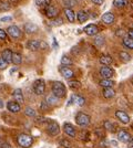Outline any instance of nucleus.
<instances>
[{"mask_svg": "<svg viewBox=\"0 0 133 148\" xmlns=\"http://www.w3.org/2000/svg\"><path fill=\"white\" fill-rule=\"evenodd\" d=\"M52 94L58 97V99H62L67 94V91H65V85H64L62 82H53L52 84Z\"/></svg>", "mask_w": 133, "mask_h": 148, "instance_id": "nucleus-1", "label": "nucleus"}, {"mask_svg": "<svg viewBox=\"0 0 133 148\" xmlns=\"http://www.w3.org/2000/svg\"><path fill=\"white\" fill-rule=\"evenodd\" d=\"M17 142L20 147L22 148H30L33 144V138L28 134H20L17 137Z\"/></svg>", "mask_w": 133, "mask_h": 148, "instance_id": "nucleus-2", "label": "nucleus"}, {"mask_svg": "<svg viewBox=\"0 0 133 148\" xmlns=\"http://www.w3.org/2000/svg\"><path fill=\"white\" fill-rule=\"evenodd\" d=\"M90 121H91L90 116H89L88 114L83 113V112H79L76 115V123L79 126H81V127H87V126H89Z\"/></svg>", "mask_w": 133, "mask_h": 148, "instance_id": "nucleus-3", "label": "nucleus"}, {"mask_svg": "<svg viewBox=\"0 0 133 148\" xmlns=\"http://www.w3.org/2000/svg\"><path fill=\"white\" fill-rule=\"evenodd\" d=\"M32 88H33V92L36 93L37 95H42L44 91H45V83H44V81L42 79L36 80L33 82Z\"/></svg>", "mask_w": 133, "mask_h": 148, "instance_id": "nucleus-4", "label": "nucleus"}, {"mask_svg": "<svg viewBox=\"0 0 133 148\" xmlns=\"http://www.w3.org/2000/svg\"><path fill=\"white\" fill-rule=\"evenodd\" d=\"M7 34H9L13 39H18V38L21 37V30L17 25H10L7 29Z\"/></svg>", "mask_w": 133, "mask_h": 148, "instance_id": "nucleus-5", "label": "nucleus"}, {"mask_svg": "<svg viewBox=\"0 0 133 148\" xmlns=\"http://www.w3.org/2000/svg\"><path fill=\"white\" fill-rule=\"evenodd\" d=\"M47 133L50 136H57L60 133V126L56 122H51L47 128Z\"/></svg>", "mask_w": 133, "mask_h": 148, "instance_id": "nucleus-6", "label": "nucleus"}, {"mask_svg": "<svg viewBox=\"0 0 133 148\" xmlns=\"http://www.w3.org/2000/svg\"><path fill=\"white\" fill-rule=\"evenodd\" d=\"M118 139L122 143H129L131 139V135L127 130H118Z\"/></svg>", "mask_w": 133, "mask_h": 148, "instance_id": "nucleus-7", "label": "nucleus"}, {"mask_svg": "<svg viewBox=\"0 0 133 148\" xmlns=\"http://www.w3.org/2000/svg\"><path fill=\"white\" fill-rule=\"evenodd\" d=\"M59 72L63 76L64 79H72L74 76V72L68 66H60L59 68Z\"/></svg>", "mask_w": 133, "mask_h": 148, "instance_id": "nucleus-8", "label": "nucleus"}, {"mask_svg": "<svg viewBox=\"0 0 133 148\" xmlns=\"http://www.w3.org/2000/svg\"><path fill=\"white\" fill-rule=\"evenodd\" d=\"M115 116H116V118L120 121L121 123H123V124L130 123V116H129V114L125 113L124 111H116L115 112Z\"/></svg>", "mask_w": 133, "mask_h": 148, "instance_id": "nucleus-9", "label": "nucleus"}, {"mask_svg": "<svg viewBox=\"0 0 133 148\" xmlns=\"http://www.w3.org/2000/svg\"><path fill=\"white\" fill-rule=\"evenodd\" d=\"M12 96H13V99H14V102H17L18 104H23V102H25V97H23V93L22 91L20 90V88H16L12 93Z\"/></svg>", "mask_w": 133, "mask_h": 148, "instance_id": "nucleus-10", "label": "nucleus"}, {"mask_svg": "<svg viewBox=\"0 0 133 148\" xmlns=\"http://www.w3.org/2000/svg\"><path fill=\"white\" fill-rule=\"evenodd\" d=\"M63 130L64 133L70 137H76V130L73 127V125H71L70 123H65L63 125Z\"/></svg>", "mask_w": 133, "mask_h": 148, "instance_id": "nucleus-11", "label": "nucleus"}, {"mask_svg": "<svg viewBox=\"0 0 133 148\" xmlns=\"http://www.w3.org/2000/svg\"><path fill=\"white\" fill-rule=\"evenodd\" d=\"M58 13H59V11H58V9L54 6H51L50 5V6H48L45 8V16L49 19L56 18L58 16Z\"/></svg>", "mask_w": 133, "mask_h": 148, "instance_id": "nucleus-12", "label": "nucleus"}, {"mask_svg": "<svg viewBox=\"0 0 133 148\" xmlns=\"http://www.w3.org/2000/svg\"><path fill=\"white\" fill-rule=\"evenodd\" d=\"M84 32L88 34V36H96L98 32H99V28L98 25H88L85 28H84Z\"/></svg>", "mask_w": 133, "mask_h": 148, "instance_id": "nucleus-13", "label": "nucleus"}, {"mask_svg": "<svg viewBox=\"0 0 133 148\" xmlns=\"http://www.w3.org/2000/svg\"><path fill=\"white\" fill-rule=\"evenodd\" d=\"M100 74L103 79H111V76L113 75V70L109 66H102L100 69Z\"/></svg>", "mask_w": 133, "mask_h": 148, "instance_id": "nucleus-14", "label": "nucleus"}, {"mask_svg": "<svg viewBox=\"0 0 133 148\" xmlns=\"http://www.w3.org/2000/svg\"><path fill=\"white\" fill-rule=\"evenodd\" d=\"M7 108L11 113H18L20 111V105L14 101H10V102L7 103Z\"/></svg>", "mask_w": 133, "mask_h": 148, "instance_id": "nucleus-15", "label": "nucleus"}, {"mask_svg": "<svg viewBox=\"0 0 133 148\" xmlns=\"http://www.w3.org/2000/svg\"><path fill=\"white\" fill-rule=\"evenodd\" d=\"M115 20V17L112 12H107L102 16V21L105 23V25H112Z\"/></svg>", "mask_w": 133, "mask_h": 148, "instance_id": "nucleus-16", "label": "nucleus"}, {"mask_svg": "<svg viewBox=\"0 0 133 148\" xmlns=\"http://www.w3.org/2000/svg\"><path fill=\"white\" fill-rule=\"evenodd\" d=\"M23 29H25V33L31 34V33H34V32L38 31V25H34V23H31V22H28V23H25V25Z\"/></svg>", "mask_w": 133, "mask_h": 148, "instance_id": "nucleus-17", "label": "nucleus"}, {"mask_svg": "<svg viewBox=\"0 0 133 148\" xmlns=\"http://www.w3.org/2000/svg\"><path fill=\"white\" fill-rule=\"evenodd\" d=\"M27 47L31 51H38L40 49V41H38V40H29L28 43H27Z\"/></svg>", "mask_w": 133, "mask_h": 148, "instance_id": "nucleus-18", "label": "nucleus"}, {"mask_svg": "<svg viewBox=\"0 0 133 148\" xmlns=\"http://www.w3.org/2000/svg\"><path fill=\"white\" fill-rule=\"evenodd\" d=\"M115 96V91L112 87H107L103 90V97L104 99H113Z\"/></svg>", "mask_w": 133, "mask_h": 148, "instance_id": "nucleus-19", "label": "nucleus"}, {"mask_svg": "<svg viewBox=\"0 0 133 148\" xmlns=\"http://www.w3.org/2000/svg\"><path fill=\"white\" fill-rule=\"evenodd\" d=\"M76 18H78V21H79L80 23H83V22H85L89 19V14L87 11L80 10V11L78 12V14H76Z\"/></svg>", "mask_w": 133, "mask_h": 148, "instance_id": "nucleus-20", "label": "nucleus"}, {"mask_svg": "<svg viewBox=\"0 0 133 148\" xmlns=\"http://www.w3.org/2000/svg\"><path fill=\"white\" fill-rule=\"evenodd\" d=\"M74 103V104L79 105V106H83L84 103H85V99L84 97L82 96H80V95H72V97H71V103Z\"/></svg>", "mask_w": 133, "mask_h": 148, "instance_id": "nucleus-21", "label": "nucleus"}, {"mask_svg": "<svg viewBox=\"0 0 133 148\" xmlns=\"http://www.w3.org/2000/svg\"><path fill=\"white\" fill-rule=\"evenodd\" d=\"M112 62H113L112 58L110 56H108V54H104V56H102L100 58V63H101L103 66H109L110 64H112Z\"/></svg>", "mask_w": 133, "mask_h": 148, "instance_id": "nucleus-22", "label": "nucleus"}, {"mask_svg": "<svg viewBox=\"0 0 133 148\" xmlns=\"http://www.w3.org/2000/svg\"><path fill=\"white\" fill-rule=\"evenodd\" d=\"M64 14H65V17L68 19V21L69 22H74V20H76V16H74V12H73V10L72 9H69V8H65L64 9Z\"/></svg>", "mask_w": 133, "mask_h": 148, "instance_id": "nucleus-23", "label": "nucleus"}, {"mask_svg": "<svg viewBox=\"0 0 133 148\" xmlns=\"http://www.w3.org/2000/svg\"><path fill=\"white\" fill-rule=\"evenodd\" d=\"M11 56H12V51L9 49H6L2 52V54H1V59H3L9 64L11 62Z\"/></svg>", "mask_w": 133, "mask_h": 148, "instance_id": "nucleus-24", "label": "nucleus"}, {"mask_svg": "<svg viewBox=\"0 0 133 148\" xmlns=\"http://www.w3.org/2000/svg\"><path fill=\"white\" fill-rule=\"evenodd\" d=\"M103 126H104V130L110 132V133H115L116 132V127H115L114 123L110 122V121H105L104 124H103Z\"/></svg>", "mask_w": 133, "mask_h": 148, "instance_id": "nucleus-25", "label": "nucleus"}, {"mask_svg": "<svg viewBox=\"0 0 133 148\" xmlns=\"http://www.w3.org/2000/svg\"><path fill=\"white\" fill-rule=\"evenodd\" d=\"M11 62H12L13 64H16V65H19L20 63L22 62V56H21V54H20V53H17V52L12 53Z\"/></svg>", "mask_w": 133, "mask_h": 148, "instance_id": "nucleus-26", "label": "nucleus"}, {"mask_svg": "<svg viewBox=\"0 0 133 148\" xmlns=\"http://www.w3.org/2000/svg\"><path fill=\"white\" fill-rule=\"evenodd\" d=\"M114 85V81L110 80V79H104V80H102L100 82V86L104 87V88H107V87H112Z\"/></svg>", "mask_w": 133, "mask_h": 148, "instance_id": "nucleus-27", "label": "nucleus"}, {"mask_svg": "<svg viewBox=\"0 0 133 148\" xmlns=\"http://www.w3.org/2000/svg\"><path fill=\"white\" fill-rule=\"evenodd\" d=\"M61 64H62V66H68V68H69L70 65L73 64V62H72V60L70 59L69 56H63L61 58Z\"/></svg>", "mask_w": 133, "mask_h": 148, "instance_id": "nucleus-28", "label": "nucleus"}, {"mask_svg": "<svg viewBox=\"0 0 133 148\" xmlns=\"http://www.w3.org/2000/svg\"><path fill=\"white\" fill-rule=\"evenodd\" d=\"M68 85L70 88L74 90V88H80L81 87V82H79L78 80H70L68 82Z\"/></svg>", "mask_w": 133, "mask_h": 148, "instance_id": "nucleus-29", "label": "nucleus"}, {"mask_svg": "<svg viewBox=\"0 0 133 148\" xmlns=\"http://www.w3.org/2000/svg\"><path fill=\"white\" fill-rule=\"evenodd\" d=\"M123 45L127 48V49H133V39H130V38H123Z\"/></svg>", "mask_w": 133, "mask_h": 148, "instance_id": "nucleus-30", "label": "nucleus"}, {"mask_svg": "<svg viewBox=\"0 0 133 148\" xmlns=\"http://www.w3.org/2000/svg\"><path fill=\"white\" fill-rule=\"evenodd\" d=\"M51 0H36V5L40 8H47L48 6H50Z\"/></svg>", "mask_w": 133, "mask_h": 148, "instance_id": "nucleus-31", "label": "nucleus"}, {"mask_svg": "<svg viewBox=\"0 0 133 148\" xmlns=\"http://www.w3.org/2000/svg\"><path fill=\"white\" fill-rule=\"evenodd\" d=\"M45 102H47V104L49 105H56L58 103V97H56L54 95H50V96H48L47 99H45Z\"/></svg>", "mask_w": 133, "mask_h": 148, "instance_id": "nucleus-32", "label": "nucleus"}, {"mask_svg": "<svg viewBox=\"0 0 133 148\" xmlns=\"http://www.w3.org/2000/svg\"><path fill=\"white\" fill-rule=\"evenodd\" d=\"M127 3V0H113V6L115 8H123Z\"/></svg>", "mask_w": 133, "mask_h": 148, "instance_id": "nucleus-33", "label": "nucleus"}, {"mask_svg": "<svg viewBox=\"0 0 133 148\" xmlns=\"http://www.w3.org/2000/svg\"><path fill=\"white\" fill-rule=\"evenodd\" d=\"M25 114L28 116V117H36L37 116V112L34 111L33 108H31V107H27L25 111Z\"/></svg>", "mask_w": 133, "mask_h": 148, "instance_id": "nucleus-34", "label": "nucleus"}, {"mask_svg": "<svg viewBox=\"0 0 133 148\" xmlns=\"http://www.w3.org/2000/svg\"><path fill=\"white\" fill-rule=\"evenodd\" d=\"M119 56H120V59L123 62H129L131 60V56H130L127 52H124V51H121Z\"/></svg>", "mask_w": 133, "mask_h": 148, "instance_id": "nucleus-35", "label": "nucleus"}, {"mask_svg": "<svg viewBox=\"0 0 133 148\" xmlns=\"http://www.w3.org/2000/svg\"><path fill=\"white\" fill-rule=\"evenodd\" d=\"M10 9V3L8 1H0V11H8Z\"/></svg>", "mask_w": 133, "mask_h": 148, "instance_id": "nucleus-36", "label": "nucleus"}, {"mask_svg": "<svg viewBox=\"0 0 133 148\" xmlns=\"http://www.w3.org/2000/svg\"><path fill=\"white\" fill-rule=\"evenodd\" d=\"M94 44L96 47H102L104 44V38L102 36H96L94 38Z\"/></svg>", "mask_w": 133, "mask_h": 148, "instance_id": "nucleus-37", "label": "nucleus"}, {"mask_svg": "<svg viewBox=\"0 0 133 148\" xmlns=\"http://www.w3.org/2000/svg\"><path fill=\"white\" fill-rule=\"evenodd\" d=\"M60 146H62L64 148H71L72 147V144L69 140H65V139H61L60 140Z\"/></svg>", "mask_w": 133, "mask_h": 148, "instance_id": "nucleus-38", "label": "nucleus"}, {"mask_svg": "<svg viewBox=\"0 0 133 148\" xmlns=\"http://www.w3.org/2000/svg\"><path fill=\"white\" fill-rule=\"evenodd\" d=\"M64 6H65V8H69V9H71L72 7L76 5V0H64Z\"/></svg>", "mask_w": 133, "mask_h": 148, "instance_id": "nucleus-39", "label": "nucleus"}, {"mask_svg": "<svg viewBox=\"0 0 133 148\" xmlns=\"http://www.w3.org/2000/svg\"><path fill=\"white\" fill-rule=\"evenodd\" d=\"M47 122V118L43 117V116H36L34 117V123L37 124H43Z\"/></svg>", "mask_w": 133, "mask_h": 148, "instance_id": "nucleus-40", "label": "nucleus"}, {"mask_svg": "<svg viewBox=\"0 0 133 148\" xmlns=\"http://www.w3.org/2000/svg\"><path fill=\"white\" fill-rule=\"evenodd\" d=\"M7 66H8V63L3 59L0 58V70H5V69H7Z\"/></svg>", "mask_w": 133, "mask_h": 148, "instance_id": "nucleus-41", "label": "nucleus"}, {"mask_svg": "<svg viewBox=\"0 0 133 148\" xmlns=\"http://www.w3.org/2000/svg\"><path fill=\"white\" fill-rule=\"evenodd\" d=\"M40 108H41L42 111H47V110L49 108V105L47 104V102H45V101H42V102H41V104H40Z\"/></svg>", "mask_w": 133, "mask_h": 148, "instance_id": "nucleus-42", "label": "nucleus"}, {"mask_svg": "<svg viewBox=\"0 0 133 148\" xmlns=\"http://www.w3.org/2000/svg\"><path fill=\"white\" fill-rule=\"evenodd\" d=\"M62 23H63V21H62V19L61 18H57L56 20L52 21V25H61Z\"/></svg>", "mask_w": 133, "mask_h": 148, "instance_id": "nucleus-43", "label": "nucleus"}, {"mask_svg": "<svg viewBox=\"0 0 133 148\" xmlns=\"http://www.w3.org/2000/svg\"><path fill=\"white\" fill-rule=\"evenodd\" d=\"M7 38V32L5 30H2V29H0V39L1 40H5Z\"/></svg>", "mask_w": 133, "mask_h": 148, "instance_id": "nucleus-44", "label": "nucleus"}, {"mask_svg": "<svg viewBox=\"0 0 133 148\" xmlns=\"http://www.w3.org/2000/svg\"><path fill=\"white\" fill-rule=\"evenodd\" d=\"M11 20H12V18L9 17V16H8V17H2V18L0 19L1 22H9V21H11Z\"/></svg>", "mask_w": 133, "mask_h": 148, "instance_id": "nucleus-45", "label": "nucleus"}, {"mask_svg": "<svg viewBox=\"0 0 133 148\" xmlns=\"http://www.w3.org/2000/svg\"><path fill=\"white\" fill-rule=\"evenodd\" d=\"M47 48H48V44L43 41H40V49H47Z\"/></svg>", "mask_w": 133, "mask_h": 148, "instance_id": "nucleus-46", "label": "nucleus"}, {"mask_svg": "<svg viewBox=\"0 0 133 148\" xmlns=\"http://www.w3.org/2000/svg\"><path fill=\"white\" fill-rule=\"evenodd\" d=\"M92 1H93V3H95V5H102L104 2V0H92Z\"/></svg>", "mask_w": 133, "mask_h": 148, "instance_id": "nucleus-47", "label": "nucleus"}, {"mask_svg": "<svg viewBox=\"0 0 133 148\" xmlns=\"http://www.w3.org/2000/svg\"><path fill=\"white\" fill-rule=\"evenodd\" d=\"M127 38H130V39H133V30H129V31H127Z\"/></svg>", "mask_w": 133, "mask_h": 148, "instance_id": "nucleus-48", "label": "nucleus"}, {"mask_svg": "<svg viewBox=\"0 0 133 148\" xmlns=\"http://www.w3.org/2000/svg\"><path fill=\"white\" fill-rule=\"evenodd\" d=\"M5 144H6V142H5V140H3V139L0 137V148L3 147V145H5Z\"/></svg>", "mask_w": 133, "mask_h": 148, "instance_id": "nucleus-49", "label": "nucleus"}, {"mask_svg": "<svg viewBox=\"0 0 133 148\" xmlns=\"http://www.w3.org/2000/svg\"><path fill=\"white\" fill-rule=\"evenodd\" d=\"M129 147L133 148V138H131V139H130V142H129Z\"/></svg>", "mask_w": 133, "mask_h": 148, "instance_id": "nucleus-50", "label": "nucleus"}, {"mask_svg": "<svg viewBox=\"0 0 133 148\" xmlns=\"http://www.w3.org/2000/svg\"><path fill=\"white\" fill-rule=\"evenodd\" d=\"M3 105H5V104H3V102H2V99H0V108H2V107H3Z\"/></svg>", "mask_w": 133, "mask_h": 148, "instance_id": "nucleus-51", "label": "nucleus"}, {"mask_svg": "<svg viewBox=\"0 0 133 148\" xmlns=\"http://www.w3.org/2000/svg\"><path fill=\"white\" fill-rule=\"evenodd\" d=\"M132 84H133V79H132Z\"/></svg>", "mask_w": 133, "mask_h": 148, "instance_id": "nucleus-52", "label": "nucleus"}, {"mask_svg": "<svg viewBox=\"0 0 133 148\" xmlns=\"http://www.w3.org/2000/svg\"><path fill=\"white\" fill-rule=\"evenodd\" d=\"M132 128H133V124H132Z\"/></svg>", "mask_w": 133, "mask_h": 148, "instance_id": "nucleus-53", "label": "nucleus"}]
</instances>
